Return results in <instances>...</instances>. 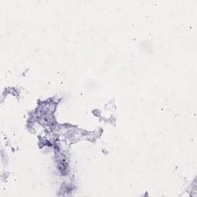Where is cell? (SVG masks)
<instances>
[{
    "mask_svg": "<svg viewBox=\"0 0 197 197\" xmlns=\"http://www.w3.org/2000/svg\"><path fill=\"white\" fill-rule=\"evenodd\" d=\"M57 168H58V170L61 173H65V172L67 171V170H68V165H67V163L65 159H62V160H60L58 162Z\"/></svg>",
    "mask_w": 197,
    "mask_h": 197,
    "instance_id": "cell-1",
    "label": "cell"
}]
</instances>
